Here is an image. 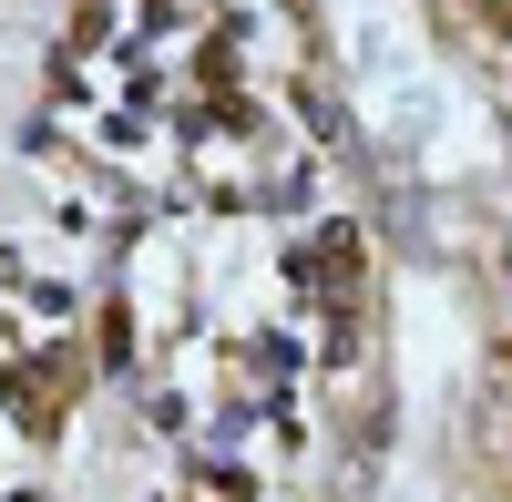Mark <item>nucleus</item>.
I'll return each instance as SVG.
<instances>
[]
</instances>
